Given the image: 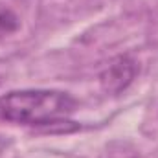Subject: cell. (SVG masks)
Here are the masks:
<instances>
[{"label": "cell", "instance_id": "obj_1", "mask_svg": "<svg viewBox=\"0 0 158 158\" xmlns=\"http://www.w3.org/2000/svg\"><path fill=\"white\" fill-rule=\"evenodd\" d=\"M79 101L68 92L53 88H22L0 94V119L37 129H64Z\"/></svg>", "mask_w": 158, "mask_h": 158}, {"label": "cell", "instance_id": "obj_2", "mask_svg": "<svg viewBox=\"0 0 158 158\" xmlns=\"http://www.w3.org/2000/svg\"><path fill=\"white\" fill-rule=\"evenodd\" d=\"M138 70L140 66L132 57L119 55L114 61H110V64H107V68L99 74V85L107 94L118 96L134 81Z\"/></svg>", "mask_w": 158, "mask_h": 158}, {"label": "cell", "instance_id": "obj_3", "mask_svg": "<svg viewBox=\"0 0 158 158\" xmlns=\"http://www.w3.org/2000/svg\"><path fill=\"white\" fill-rule=\"evenodd\" d=\"M20 28V19L17 13L0 4V35H11Z\"/></svg>", "mask_w": 158, "mask_h": 158}, {"label": "cell", "instance_id": "obj_4", "mask_svg": "<svg viewBox=\"0 0 158 158\" xmlns=\"http://www.w3.org/2000/svg\"><path fill=\"white\" fill-rule=\"evenodd\" d=\"M0 147H2V140H0Z\"/></svg>", "mask_w": 158, "mask_h": 158}]
</instances>
